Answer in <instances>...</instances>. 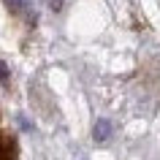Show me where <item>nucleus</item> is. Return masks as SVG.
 I'll return each instance as SVG.
<instances>
[{"instance_id":"7ed1b4c3","label":"nucleus","mask_w":160,"mask_h":160,"mask_svg":"<svg viewBox=\"0 0 160 160\" xmlns=\"http://www.w3.org/2000/svg\"><path fill=\"white\" fill-rule=\"evenodd\" d=\"M6 76H8V68H6L3 62H0V79H6Z\"/></svg>"},{"instance_id":"f03ea898","label":"nucleus","mask_w":160,"mask_h":160,"mask_svg":"<svg viewBox=\"0 0 160 160\" xmlns=\"http://www.w3.org/2000/svg\"><path fill=\"white\" fill-rule=\"evenodd\" d=\"M6 3H8L11 11H25V6H27V0H6Z\"/></svg>"},{"instance_id":"f257e3e1","label":"nucleus","mask_w":160,"mask_h":160,"mask_svg":"<svg viewBox=\"0 0 160 160\" xmlns=\"http://www.w3.org/2000/svg\"><path fill=\"white\" fill-rule=\"evenodd\" d=\"M109 136H111V122L109 119H98L95 128H92V138L95 141H106Z\"/></svg>"}]
</instances>
